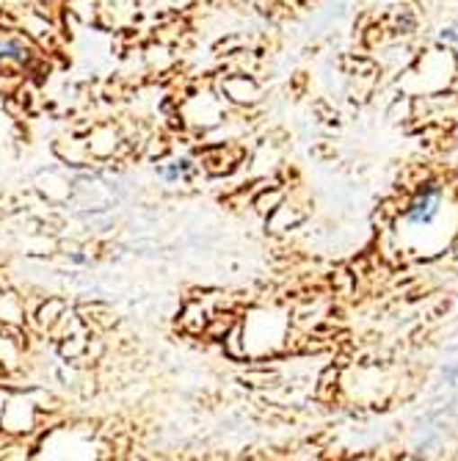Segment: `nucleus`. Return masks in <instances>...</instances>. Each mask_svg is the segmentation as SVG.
<instances>
[{
	"label": "nucleus",
	"instance_id": "nucleus-2",
	"mask_svg": "<svg viewBox=\"0 0 458 461\" xmlns=\"http://www.w3.org/2000/svg\"><path fill=\"white\" fill-rule=\"evenodd\" d=\"M0 59H14V61H25L28 59V48L17 39H6L0 41Z\"/></svg>",
	"mask_w": 458,
	"mask_h": 461
},
{
	"label": "nucleus",
	"instance_id": "nucleus-1",
	"mask_svg": "<svg viewBox=\"0 0 458 461\" xmlns=\"http://www.w3.org/2000/svg\"><path fill=\"white\" fill-rule=\"evenodd\" d=\"M436 199H439V191L436 188H428L418 202L411 204V211H409V221L414 224H420V221H428L436 211Z\"/></svg>",
	"mask_w": 458,
	"mask_h": 461
}]
</instances>
